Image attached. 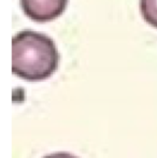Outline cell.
Returning <instances> with one entry per match:
<instances>
[{
  "label": "cell",
  "instance_id": "1",
  "mask_svg": "<svg viewBox=\"0 0 157 158\" xmlns=\"http://www.w3.org/2000/svg\"><path fill=\"white\" fill-rule=\"evenodd\" d=\"M59 54L54 41L43 33L23 30L12 39V72L26 81L46 80L57 70Z\"/></svg>",
  "mask_w": 157,
  "mask_h": 158
},
{
  "label": "cell",
  "instance_id": "2",
  "mask_svg": "<svg viewBox=\"0 0 157 158\" xmlns=\"http://www.w3.org/2000/svg\"><path fill=\"white\" fill-rule=\"evenodd\" d=\"M67 4L68 0H21L24 13L38 23L50 22L60 16Z\"/></svg>",
  "mask_w": 157,
  "mask_h": 158
},
{
  "label": "cell",
  "instance_id": "3",
  "mask_svg": "<svg viewBox=\"0 0 157 158\" xmlns=\"http://www.w3.org/2000/svg\"><path fill=\"white\" fill-rule=\"evenodd\" d=\"M139 4L145 22L157 28V0H140Z\"/></svg>",
  "mask_w": 157,
  "mask_h": 158
},
{
  "label": "cell",
  "instance_id": "4",
  "mask_svg": "<svg viewBox=\"0 0 157 158\" xmlns=\"http://www.w3.org/2000/svg\"><path fill=\"white\" fill-rule=\"evenodd\" d=\"M43 158H79L74 155L70 154V153L67 152H57V153H53V154H50L48 156L43 157Z\"/></svg>",
  "mask_w": 157,
  "mask_h": 158
}]
</instances>
